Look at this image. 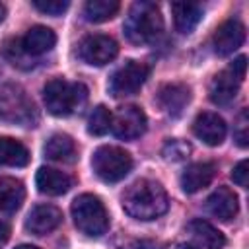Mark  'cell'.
I'll list each match as a JSON object with an SVG mask.
<instances>
[{
	"label": "cell",
	"mask_w": 249,
	"mask_h": 249,
	"mask_svg": "<svg viewBox=\"0 0 249 249\" xmlns=\"http://www.w3.org/2000/svg\"><path fill=\"white\" fill-rule=\"evenodd\" d=\"M123 208L136 220H156L169 208L165 189L152 179H138L126 187L123 195Z\"/></svg>",
	"instance_id": "1"
},
{
	"label": "cell",
	"mask_w": 249,
	"mask_h": 249,
	"mask_svg": "<svg viewBox=\"0 0 249 249\" xmlns=\"http://www.w3.org/2000/svg\"><path fill=\"white\" fill-rule=\"evenodd\" d=\"M124 37L132 45H146L163 31V18L154 2H134L124 19Z\"/></svg>",
	"instance_id": "2"
},
{
	"label": "cell",
	"mask_w": 249,
	"mask_h": 249,
	"mask_svg": "<svg viewBox=\"0 0 249 249\" xmlns=\"http://www.w3.org/2000/svg\"><path fill=\"white\" fill-rule=\"evenodd\" d=\"M45 107L54 117H68L76 109L84 107L88 101V88L84 84H70L62 78L47 82L43 88Z\"/></svg>",
	"instance_id": "3"
},
{
	"label": "cell",
	"mask_w": 249,
	"mask_h": 249,
	"mask_svg": "<svg viewBox=\"0 0 249 249\" xmlns=\"http://www.w3.org/2000/svg\"><path fill=\"white\" fill-rule=\"evenodd\" d=\"M70 212H72L76 228L89 237H99L109 228V214H107L101 198L95 195L84 193V195L76 196L70 206Z\"/></svg>",
	"instance_id": "4"
},
{
	"label": "cell",
	"mask_w": 249,
	"mask_h": 249,
	"mask_svg": "<svg viewBox=\"0 0 249 249\" xmlns=\"http://www.w3.org/2000/svg\"><path fill=\"white\" fill-rule=\"evenodd\" d=\"M0 119L10 124L33 126L37 121V109L23 88L16 84L0 86Z\"/></svg>",
	"instance_id": "5"
},
{
	"label": "cell",
	"mask_w": 249,
	"mask_h": 249,
	"mask_svg": "<svg viewBox=\"0 0 249 249\" xmlns=\"http://www.w3.org/2000/svg\"><path fill=\"white\" fill-rule=\"evenodd\" d=\"M91 167L101 181L117 183L132 169V158L119 146H99L91 156Z\"/></svg>",
	"instance_id": "6"
},
{
	"label": "cell",
	"mask_w": 249,
	"mask_h": 249,
	"mask_svg": "<svg viewBox=\"0 0 249 249\" xmlns=\"http://www.w3.org/2000/svg\"><path fill=\"white\" fill-rule=\"evenodd\" d=\"M150 74V68L144 62L138 60H126L119 70H115V74L109 80V93L113 97H124V95H132L136 93L146 78Z\"/></svg>",
	"instance_id": "7"
},
{
	"label": "cell",
	"mask_w": 249,
	"mask_h": 249,
	"mask_svg": "<svg viewBox=\"0 0 249 249\" xmlns=\"http://www.w3.org/2000/svg\"><path fill=\"white\" fill-rule=\"evenodd\" d=\"M146 115L136 105L119 107L115 115H111V130L121 140H134L146 130Z\"/></svg>",
	"instance_id": "8"
},
{
	"label": "cell",
	"mask_w": 249,
	"mask_h": 249,
	"mask_svg": "<svg viewBox=\"0 0 249 249\" xmlns=\"http://www.w3.org/2000/svg\"><path fill=\"white\" fill-rule=\"evenodd\" d=\"M119 53V45L109 35H88L80 43V58L91 66H103L111 62Z\"/></svg>",
	"instance_id": "9"
},
{
	"label": "cell",
	"mask_w": 249,
	"mask_h": 249,
	"mask_svg": "<svg viewBox=\"0 0 249 249\" xmlns=\"http://www.w3.org/2000/svg\"><path fill=\"white\" fill-rule=\"evenodd\" d=\"M193 132L204 144L218 146V144L224 142L226 132H228V126H226V121L218 113L204 111V113L196 115V119L193 123Z\"/></svg>",
	"instance_id": "10"
},
{
	"label": "cell",
	"mask_w": 249,
	"mask_h": 249,
	"mask_svg": "<svg viewBox=\"0 0 249 249\" xmlns=\"http://www.w3.org/2000/svg\"><path fill=\"white\" fill-rule=\"evenodd\" d=\"M243 41H245V25L239 19H226L222 25H218L212 39L214 51L220 56L231 54L243 45Z\"/></svg>",
	"instance_id": "11"
},
{
	"label": "cell",
	"mask_w": 249,
	"mask_h": 249,
	"mask_svg": "<svg viewBox=\"0 0 249 249\" xmlns=\"http://www.w3.org/2000/svg\"><path fill=\"white\" fill-rule=\"evenodd\" d=\"M62 222V212L53 204H37L25 220L27 231L35 235H47L53 230H56Z\"/></svg>",
	"instance_id": "12"
},
{
	"label": "cell",
	"mask_w": 249,
	"mask_h": 249,
	"mask_svg": "<svg viewBox=\"0 0 249 249\" xmlns=\"http://www.w3.org/2000/svg\"><path fill=\"white\" fill-rule=\"evenodd\" d=\"M216 175V165L212 161H196L185 167L181 173V189L189 195L208 187Z\"/></svg>",
	"instance_id": "13"
},
{
	"label": "cell",
	"mask_w": 249,
	"mask_h": 249,
	"mask_svg": "<svg viewBox=\"0 0 249 249\" xmlns=\"http://www.w3.org/2000/svg\"><path fill=\"white\" fill-rule=\"evenodd\" d=\"M189 101H191V89L185 84H165L158 91L160 107L171 117H179Z\"/></svg>",
	"instance_id": "14"
},
{
	"label": "cell",
	"mask_w": 249,
	"mask_h": 249,
	"mask_svg": "<svg viewBox=\"0 0 249 249\" xmlns=\"http://www.w3.org/2000/svg\"><path fill=\"white\" fill-rule=\"evenodd\" d=\"M206 210L216 216L222 222H230L231 218H235L239 204H237V195L228 189V187H218L208 198H206Z\"/></svg>",
	"instance_id": "15"
},
{
	"label": "cell",
	"mask_w": 249,
	"mask_h": 249,
	"mask_svg": "<svg viewBox=\"0 0 249 249\" xmlns=\"http://www.w3.org/2000/svg\"><path fill=\"white\" fill-rule=\"evenodd\" d=\"M35 183L39 193L49 195V196H60L64 193H68V189L72 187V179L70 175L53 169V167H39L37 175H35Z\"/></svg>",
	"instance_id": "16"
},
{
	"label": "cell",
	"mask_w": 249,
	"mask_h": 249,
	"mask_svg": "<svg viewBox=\"0 0 249 249\" xmlns=\"http://www.w3.org/2000/svg\"><path fill=\"white\" fill-rule=\"evenodd\" d=\"M21 45L31 56H41L56 45V35L47 25H33L21 37Z\"/></svg>",
	"instance_id": "17"
},
{
	"label": "cell",
	"mask_w": 249,
	"mask_h": 249,
	"mask_svg": "<svg viewBox=\"0 0 249 249\" xmlns=\"http://www.w3.org/2000/svg\"><path fill=\"white\" fill-rule=\"evenodd\" d=\"M239 89V82L233 78V74L230 70H222L218 72L208 86V95L210 101L216 105H228L233 101V97L237 95Z\"/></svg>",
	"instance_id": "18"
},
{
	"label": "cell",
	"mask_w": 249,
	"mask_h": 249,
	"mask_svg": "<svg viewBox=\"0 0 249 249\" xmlns=\"http://www.w3.org/2000/svg\"><path fill=\"white\" fill-rule=\"evenodd\" d=\"M171 14L179 33H193L202 19V6L198 2H173Z\"/></svg>",
	"instance_id": "19"
},
{
	"label": "cell",
	"mask_w": 249,
	"mask_h": 249,
	"mask_svg": "<svg viewBox=\"0 0 249 249\" xmlns=\"http://www.w3.org/2000/svg\"><path fill=\"white\" fill-rule=\"evenodd\" d=\"M25 198V187L16 177L0 179V214H14Z\"/></svg>",
	"instance_id": "20"
},
{
	"label": "cell",
	"mask_w": 249,
	"mask_h": 249,
	"mask_svg": "<svg viewBox=\"0 0 249 249\" xmlns=\"http://www.w3.org/2000/svg\"><path fill=\"white\" fill-rule=\"evenodd\" d=\"M189 231L204 249H222L226 245L224 233L202 218H196V220L189 222Z\"/></svg>",
	"instance_id": "21"
},
{
	"label": "cell",
	"mask_w": 249,
	"mask_h": 249,
	"mask_svg": "<svg viewBox=\"0 0 249 249\" xmlns=\"http://www.w3.org/2000/svg\"><path fill=\"white\" fill-rule=\"evenodd\" d=\"M0 163L10 167H25L29 163V150L16 138H0Z\"/></svg>",
	"instance_id": "22"
},
{
	"label": "cell",
	"mask_w": 249,
	"mask_h": 249,
	"mask_svg": "<svg viewBox=\"0 0 249 249\" xmlns=\"http://www.w3.org/2000/svg\"><path fill=\"white\" fill-rule=\"evenodd\" d=\"M45 156L54 161H72L76 158V144L68 134H53L43 148Z\"/></svg>",
	"instance_id": "23"
},
{
	"label": "cell",
	"mask_w": 249,
	"mask_h": 249,
	"mask_svg": "<svg viewBox=\"0 0 249 249\" xmlns=\"http://www.w3.org/2000/svg\"><path fill=\"white\" fill-rule=\"evenodd\" d=\"M121 4L117 0H88L84 6V16L91 23H101L111 19L119 12Z\"/></svg>",
	"instance_id": "24"
},
{
	"label": "cell",
	"mask_w": 249,
	"mask_h": 249,
	"mask_svg": "<svg viewBox=\"0 0 249 249\" xmlns=\"http://www.w3.org/2000/svg\"><path fill=\"white\" fill-rule=\"evenodd\" d=\"M4 56L8 58V62H12L14 66L18 68H31L35 62H33V56L23 49L21 45V39H8L4 43Z\"/></svg>",
	"instance_id": "25"
},
{
	"label": "cell",
	"mask_w": 249,
	"mask_h": 249,
	"mask_svg": "<svg viewBox=\"0 0 249 249\" xmlns=\"http://www.w3.org/2000/svg\"><path fill=\"white\" fill-rule=\"evenodd\" d=\"M111 128V113L105 105H97L88 119V132L93 136H103Z\"/></svg>",
	"instance_id": "26"
},
{
	"label": "cell",
	"mask_w": 249,
	"mask_h": 249,
	"mask_svg": "<svg viewBox=\"0 0 249 249\" xmlns=\"http://www.w3.org/2000/svg\"><path fill=\"white\" fill-rule=\"evenodd\" d=\"M189 154H191V146L185 140H179V138L167 140L165 146H163V150H161V156L167 161H183Z\"/></svg>",
	"instance_id": "27"
},
{
	"label": "cell",
	"mask_w": 249,
	"mask_h": 249,
	"mask_svg": "<svg viewBox=\"0 0 249 249\" xmlns=\"http://www.w3.org/2000/svg\"><path fill=\"white\" fill-rule=\"evenodd\" d=\"M233 138L241 148H247L249 144V117H247V109H243L237 115L235 121V128H233Z\"/></svg>",
	"instance_id": "28"
},
{
	"label": "cell",
	"mask_w": 249,
	"mask_h": 249,
	"mask_svg": "<svg viewBox=\"0 0 249 249\" xmlns=\"http://www.w3.org/2000/svg\"><path fill=\"white\" fill-rule=\"evenodd\" d=\"M33 6L47 16H60L62 12L68 10L70 2L68 0H33Z\"/></svg>",
	"instance_id": "29"
},
{
	"label": "cell",
	"mask_w": 249,
	"mask_h": 249,
	"mask_svg": "<svg viewBox=\"0 0 249 249\" xmlns=\"http://www.w3.org/2000/svg\"><path fill=\"white\" fill-rule=\"evenodd\" d=\"M249 161L247 160H241L233 169H231V179L237 187L241 189H247V183H249Z\"/></svg>",
	"instance_id": "30"
},
{
	"label": "cell",
	"mask_w": 249,
	"mask_h": 249,
	"mask_svg": "<svg viewBox=\"0 0 249 249\" xmlns=\"http://www.w3.org/2000/svg\"><path fill=\"white\" fill-rule=\"evenodd\" d=\"M245 68H247V56H243V54H241V56H237V58L230 64V68H228V70L233 74V78H235L237 82H241V80L245 78Z\"/></svg>",
	"instance_id": "31"
},
{
	"label": "cell",
	"mask_w": 249,
	"mask_h": 249,
	"mask_svg": "<svg viewBox=\"0 0 249 249\" xmlns=\"http://www.w3.org/2000/svg\"><path fill=\"white\" fill-rule=\"evenodd\" d=\"M8 239H10V226L0 220V249L8 243Z\"/></svg>",
	"instance_id": "32"
},
{
	"label": "cell",
	"mask_w": 249,
	"mask_h": 249,
	"mask_svg": "<svg viewBox=\"0 0 249 249\" xmlns=\"http://www.w3.org/2000/svg\"><path fill=\"white\" fill-rule=\"evenodd\" d=\"M4 18H6V6L0 2V23L4 21Z\"/></svg>",
	"instance_id": "33"
},
{
	"label": "cell",
	"mask_w": 249,
	"mask_h": 249,
	"mask_svg": "<svg viewBox=\"0 0 249 249\" xmlns=\"http://www.w3.org/2000/svg\"><path fill=\"white\" fill-rule=\"evenodd\" d=\"M177 249H198V247H195V245H189V243H181V245H177Z\"/></svg>",
	"instance_id": "34"
},
{
	"label": "cell",
	"mask_w": 249,
	"mask_h": 249,
	"mask_svg": "<svg viewBox=\"0 0 249 249\" xmlns=\"http://www.w3.org/2000/svg\"><path fill=\"white\" fill-rule=\"evenodd\" d=\"M16 249H39V247H35V245H27V243H23V245H18Z\"/></svg>",
	"instance_id": "35"
}]
</instances>
